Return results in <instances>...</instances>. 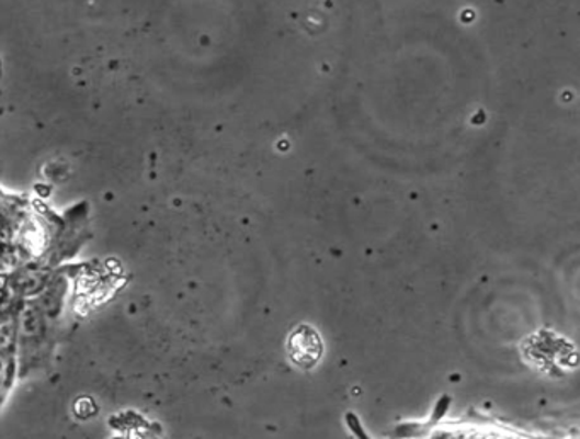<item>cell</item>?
<instances>
[]
</instances>
